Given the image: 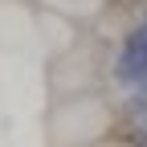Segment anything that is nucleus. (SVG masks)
<instances>
[{"mask_svg":"<svg viewBox=\"0 0 147 147\" xmlns=\"http://www.w3.org/2000/svg\"><path fill=\"white\" fill-rule=\"evenodd\" d=\"M106 106L98 98H69L49 119V147H86L106 135Z\"/></svg>","mask_w":147,"mask_h":147,"instance_id":"1","label":"nucleus"},{"mask_svg":"<svg viewBox=\"0 0 147 147\" xmlns=\"http://www.w3.org/2000/svg\"><path fill=\"white\" fill-rule=\"evenodd\" d=\"M86 147H131V143H119V139H98V143H86Z\"/></svg>","mask_w":147,"mask_h":147,"instance_id":"2","label":"nucleus"}]
</instances>
